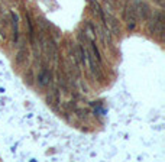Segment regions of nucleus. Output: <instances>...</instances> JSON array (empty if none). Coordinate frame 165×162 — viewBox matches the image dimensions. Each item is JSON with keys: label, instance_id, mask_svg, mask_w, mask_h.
Here are the masks:
<instances>
[{"label": "nucleus", "instance_id": "f03ea898", "mask_svg": "<svg viewBox=\"0 0 165 162\" xmlns=\"http://www.w3.org/2000/svg\"><path fill=\"white\" fill-rule=\"evenodd\" d=\"M151 29L154 33H162V16L159 13L156 15V20H154V26Z\"/></svg>", "mask_w": 165, "mask_h": 162}, {"label": "nucleus", "instance_id": "f257e3e1", "mask_svg": "<svg viewBox=\"0 0 165 162\" xmlns=\"http://www.w3.org/2000/svg\"><path fill=\"white\" fill-rule=\"evenodd\" d=\"M49 81H51V71H49L48 68L44 67L38 75V83L41 86H48Z\"/></svg>", "mask_w": 165, "mask_h": 162}]
</instances>
